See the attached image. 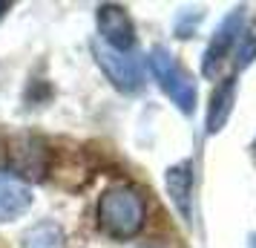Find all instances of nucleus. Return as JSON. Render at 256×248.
<instances>
[{"mask_svg":"<svg viewBox=\"0 0 256 248\" xmlns=\"http://www.w3.org/2000/svg\"><path fill=\"white\" fill-rule=\"evenodd\" d=\"M95 222L112 239H132L147 222V202L136 185H112L98 196Z\"/></svg>","mask_w":256,"mask_h":248,"instance_id":"nucleus-1","label":"nucleus"},{"mask_svg":"<svg viewBox=\"0 0 256 248\" xmlns=\"http://www.w3.org/2000/svg\"><path fill=\"white\" fill-rule=\"evenodd\" d=\"M3 153H6V170L14 173L18 179L29 182H40L49 176L52 167V150L49 142L38 133H12L3 142Z\"/></svg>","mask_w":256,"mask_h":248,"instance_id":"nucleus-2","label":"nucleus"},{"mask_svg":"<svg viewBox=\"0 0 256 248\" xmlns=\"http://www.w3.org/2000/svg\"><path fill=\"white\" fill-rule=\"evenodd\" d=\"M147 67H150L152 78L158 81V87L164 90V95L173 101L184 116H190L196 110V81L187 75V70L176 61V55L164 47H152L147 55Z\"/></svg>","mask_w":256,"mask_h":248,"instance_id":"nucleus-3","label":"nucleus"},{"mask_svg":"<svg viewBox=\"0 0 256 248\" xmlns=\"http://www.w3.org/2000/svg\"><path fill=\"white\" fill-rule=\"evenodd\" d=\"M92 55L95 64L101 67L110 84L121 90V93H138L144 87V70H141V61L130 52H116V49L104 47L98 38L92 41Z\"/></svg>","mask_w":256,"mask_h":248,"instance_id":"nucleus-4","label":"nucleus"},{"mask_svg":"<svg viewBox=\"0 0 256 248\" xmlns=\"http://www.w3.org/2000/svg\"><path fill=\"white\" fill-rule=\"evenodd\" d=\"M95 26H98V41L116 52H130L136 47V24L124 6L118 3H101L95 12Z\"/></svg>","mask_w":256,"mask_h":248,"instance_id":"nucleus-5","label":"nucleus"},{"mask_svg":"<svg viewBox=\"0 0 256 248\" xmlns=\"http://www.w3.org/2000/svg\"><path fill=\"white\" fill-rule=\"evenodd\" d=\"M242 24H244V6L233 9L222 21V26L216 29V35L210 38L208 49H204V58H202V75L204 78H216L219 67L224 64V58L230 55V49L236 47V41L242 35Z\"/></svg>","mask_w":256,"mask_h":248,"instance_id":"nucleus-6","label":"nucleus"},{"mask_svg":"<svg viewBox=\"0 0 256 248\" xmlns=\"http://www.w3.org/2000/svg\"><path fill=\"white\" fill-rule=\"evenodd\" d=\"M32 208V188L9 170H0V222H14Z\"/></svg>","mask_w":256,"mask_h":248,"instance_id":"nucleus-7","label":"nucleus"},{"mask_svg":"<svg viewBox=\"0 0 256 248\" xmlns=\"http://www.w3.org/2000/svg\"><path fill=\"white\" fill-rule=\"evenodd\" d=\"M164 185L173 199L176 211L182 213V219L190 222V202H193V162H178V165L167 167L164 173Z\"/></svg>","mask_w":256,"mask_h":248,"instance_id":"nucleus-8","label":"nucleus"},{"mask_svg":"<svg viewBox=\"0 0 256 248\" xmlns=\"http://www.w3.org/2000/svg\"><path fill=\"white\" fill-rule=\"evenodd\" d=\"M233 104H236V81L233 78H224V81L213 90L210 95V104H208V133H219L228 118L233 113Z\"/></svg>","mask_w":256,"mask_h":248,"instance_id":"nucleus-9","label":"nucleus"},{"mask_svg":"<svg viewBox=\"0 0 256 248\" xmlns=\"http://www.w3.org/2000/svg\"><path fill=\"white\" fill-rule=\"evenodd\" d=\"M20 248H66V234L55 219H40L24 231Z\"/></svg>","mask_w":256,"mask_h":248,"instance_id":"nucleus-10","label":"nucleus"},{"mask_svg":"<svg viewBox=\"0 0 256 248\" xmlns=\"http://www.w3.org/2000/svg\"><path fill=\"white\" fill-rule=\"evenodd\" d=\"M239 47H236V64L239 67H248L250 61L256 58V21L248 29H242V35L236 41Z\"/></svg>","mask_w":256,"mask_h":248,"instance_id":"nucleus-11","label":"nucleus"},{"mask_svg":"<svg viewBox=\"0 0 256 248\" xmlns=\"http://www.w3.org/2000/svg\"><path fill=\"white\" fill-rule=\"evenodd\" d=\"M9 9H12V3H6V0H3V3H0V21L6 18V12H9Z\"/></svg>","mask_w":256,"mask_h":248,"instance_id":"nucleus-12","label":"nucleus"}]
</instances>
